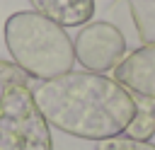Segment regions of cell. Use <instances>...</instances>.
Returning a JSON list of instances; mask_svg holds the SVG:
<instances>
[{
    "label": "cell",
    "instance_id": "6da1fadb",
    "mask_svg": "<svg viewBox=\"0 0 155 150\" xmlns=\"http://www.w3.org/2000/svg\"><path fill=\"white\" fill-rule=\"evenodd\" d=\"M31 90L48 126L82 140L124 135L136 111L133 94L102 73L70 70Z\"/></svg>",
    "mask_w": 155,
    "mask_h": 150
},
{
    "label": "cell",
    "instance_id": "7a4b0ae2",
    "mask_svg": "<svg viewBox=\"0 0 155 150\" xmlns=\"http://www.w3.org/2000/svg\"><path fill=\"white\" fill-rule=\"evenodd\" d=\"M5 46L12 60L31 80H51L75 65L73 39L65 29L36 10L15 12L5 22Z\"/></svg>",
    "mask_w": 155,
    "mask_h": 150
},
{
    "label": "cell",
    "instance_id": "3957f363",
    "mask_svg": "<svg viewBox=\"0 0 155 150\" xmlns=\"http://www.w3.org/2000/svg\"><path fill=\"white\" fill-rule=\"evenodd\" d=\"M0 150H53L48 121L27 82H10L0 97Z\"/></svg>",
    "mask_w": 155,
    "mask_h": 150
},
{
    "label": "cell",
    "instance_id": "277c9868",
    "mask_svg": "<svg viewBox=\"0 0 155 150\" xmlns=\"http://www.w3.org/2000/svg\"><path fill=\"white\" fill-rule=\"evenodd\" d=\"M73 48L75 60L85 70L104 75L124 60L128 41L114 22H90L73 39Z\"/></svg>",
    "mask_w": 155,
    "mask_h": 150
},
{
    "label": "cell",
    "instance_id": "5b68a950",
    "mask_svg": "<svg viewBox=\"0 0 155 150\" xmlns=\"http://www.w3.org/2000/svg\"><path fill=\"white\" fill-rule=\"evenodd\" d=\"M114 80L131 94L155 99V44L140 46L124 56V60L114 68Z\"/></svg>",
    "mask_w": 155,
    "mask_h": 150
},
{
    "label": "cell",
    "instance_id": "8992f818",
    "mask_svg": "<svg viewBox=\"0 0 155 150\" xmlns=\"http://www.w3.org/2000/svg\"><path fill=\"white\" fill-rule=\"evenodd\" d=\"M31 7L51 22L65 27H85L94 15V0H29Z\"/></svg>",
    "mask_w": 155,
    "mask_h": 150
},
{
    "label": "cell",
    "instance_id": "52a82bcc",
    "mask_svg": "<svg viewBox=\"0 0 155 150\" xmlns=\"http://www.w3.org/2000/svg\"><path fill=\"white\" fill-rule=\"evenodd\" d=\"M133 119L126 126L124 135L136 138V140H150L155 135V99L153 97H143V94H133Z\"/></svg>",
    "mask_w": 155,
    "mask_h": 150
},
{
    "label": "cell",
    "instance_id": "ba28073f",
    "mask_svg": "<svg viewBox=\"0 0 155 150\" xmlns=\"http://www.w3.org/2000/svg\"><path fill=\"white\" fill-rule=\"evenodd\" d=\"M126 7L140 46L155 44V0H126Z\"/></svg>",
    "mask_w": 155,
    "mask_h": 150
},
{
    "label": "cell",
    "instance_id": "9c48e42d",
    "mask_svg": "<svg viewBox=\"0 0 155 150\" xmlns=\"http://www.w3.org/2000/svg\"><path fill=\"white\" fill-rule=\"evenodd\" d=\"M94 150H155V145L150 140H136L128 135H116V138L97 140Z\"/></svg>",
    "mask_w": 155,
    "mask_h": 150
},
{
    "label": "cell",
    "instance_id": "30bf717a",
    "mask_svg": "<svg viewBox=\"0 0 155 150\" xmlns=\"http://www.w3.org/2000/svg\"><path fill=\"white\" fill-rule=\"evenodd\" d=\"M10 82H27V85H31V77H29L15 60H0V97H2V92L7 90ZM31 87H34V85H31Z\"/></svg>",
    "mask_w": 155,
    "mask_h": 150
}]
</instances>
